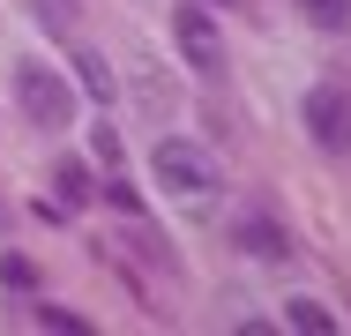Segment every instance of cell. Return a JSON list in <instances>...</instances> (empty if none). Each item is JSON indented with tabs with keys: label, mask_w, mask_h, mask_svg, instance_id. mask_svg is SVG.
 <instances>
[{
	"label": "cell",
	"mask_w": 351,
	"mask_h": 336,
	"mask_svg": "<svg viewBox=\"0 0 351 336\" xmlns=\"http://www.w3.org/2000/svg\"><path fill=\"white\" fill-rule=\"evenodd\" d=\"M75 90H82V97H97V105H112V97H120V75L97 60V53H75Z\"/></svg>",
	"instance_id": "cell-9"
},
{
	"label": "cell",
	"mask_w": 351,
	"mask_h": 336,
	"mask_svg": "<svg viewBox=\"0 0 351 336\" xmlns=\"http://www.w3.org/2000/svg\"><path fill=\"white\" fill-rule=\"evenodd\" d=\"M105 202H112L120 217H142V187H135V180H120V172H105Z\"/></svg>",
	"instance_id": "cell-14"
},
{
	"label": "cell",
	"mask_w": 351,
	"mask_h": 336,
	"mask_svg": "<svg viewBox=\"0 0 351 336\" xmlns=\"http://www.w3.org/2000/svg\"><path fill=\"white\" fill-rule=\"evenodd\" d=\"M105 187H90V165L82 157H60L53 165V209H82V202H97Z\"/></svg>",
	"instance_id": "cell-6"
},
{
	"label": "cell",
	"mask_w": 351,
	"mask_h": 336,
	"mask_svg": "<svg viewBox=\"0 0 351 336\" xmlns=\"http://www.w3.org/2000/svg\"><path fill=\"white\" fill-rule=\"evenodd\" d=\"M299 15L314 30H351V0H299Z\"/></svg>",
	"instance_id": "cell-12"
},
{
	"label": "cell",
	"mask_w": 351,
	"mask_h": 336,
	"mask_svg": "<svg viewBox=\"0 0 351 336\" xmlns=\"http://www.w3.org/2000/svg\"><path fill=\"white\" fill-rule=\"evenodd\" d=\"M232 247H247L254 262H291V239H284V224L269 209H239L232 217Z\"/></svg>",
	"instance_id": "cell-5"
},
{
	"label": "cell",
	"mask_w": 351,
	"mask_h": 336,
	"mask_svg": "<svg viewBox=\"0 0 351 336\" xmlns=\"http://www.w3.org/2000/svg\"><path fill=\"white\" fill-rule=\"evenodd\" d=\"M135 97L149 105V112H180V82H172L157 60H135Z\"/></svg>",
	"instance_id": "cell-8"
},
{
	"label": "cell",
	"mask_w": 351,
	"mask_h": 336,
	"mask_svg": "<svg viewBox=\"0 0 351 336\" xmlns=\"http://www.w3.org/2000/svg\"><path fill=\"white\" fill-rule=\"evenodd\" d=\"M90 149H97L105 172H120V134H112V128H90Z\"/></svg>",
	"instance_id": "cell-15"
},
{
	"label": "cell",
	"mask_w": 351,
	"mask_h": 336,
	"mask_svg": "<svg viewBox=\"0 0 351 336\" xmlns=\"http://www.w3.org/2000/svg\"><path fill=\"white\" fill-rule=\"evenodd\" d=\"M15 105H23V120H30L38 134L75 128V82L60 75V67H45V60H23V67H15Z\"/></svg>",
	"instance_id": "cell-1"
},
{
	"label": "cell",
	"mask_w": 351,
	"mask_h": 336,
	"mask_svg": "<svg viewBox=\"0 0 351 336\" xmlns=\"http://www.w3.org/2000/svg\"><path fill=\"white\" fill-rule=\"evenodd\" d=\"M0 284L8 291H38V262L30 254H0Z\"/></svg>",
	"instance_id": "cell-13"
},
{
	"label": "cell",
	"mask_w": 351,
	"mask_h": 336,
	"mask_svg": "<svg viewBox=\"0 0 351 336\" xmlns=\"http://www.w3.org/2000/svg\"><path fill=\"white\" fill-rule=\"evenodd\" d=\"M30 322H38V329H53V336H90V322H82L75 307H53V299H38V307H30Z\"/></svg>",
	"instance_id": "cell-11"
},
{
	"label": "cell",
	"mask_w": 351,
	"mask_h": 336,
	"mask_svg": "<svg viewBox=\"0 0 351 336\" xmlns=\"http://www.w3.org/2000/svg\"><path fill=\"white\" fill-rule=\"evenodd\" d=\"M284 322H291L299 336H337V307H322V299L299 291V299H284Z\"/></svg>",
	"instance_id": "cell-10"
},
{
	"label": "cell",
	"mask_w": 351,
	"mask_h": 336,
	"mask_svg": "<svg viewBox=\"0 0 351 336\" xmlns=\"http://www.w3.org/2000/svg\"><path fill=\"white\" fill-rule=\"evenodd\" d=\"M172 45H180V60L195 67V75H224V38H217L210 8H172Z\"/></svg>",
	"instance_id": "cell-4"
},
{
	"label": "cell",
	"mask_w": 351,
	"mask_h": 336,
	"mask_svg": "<svg viewBox=\"0 0 351 336\" xmlns=\"http://www.w3.org/2000/svg\"><path fill=\"white\" fill-rule=\"evenodd\" d=\"M217 8H247V0H217Z\"/></svg>",
	"instance_id": "cell-16"
},
{
	"label": "cell",
	"mask_w": 351,
	"mask_h": 336,
	"mask_svg": "<svg viewBox=\"0 0 351 336\" xmlns=\"http://www.w3.org/2000/svg\"><path fill=\"white\" fill-rule=\"evenodd\" d=\"M149 172H157V187L180 202H202L217 187V165L202 142H187V134H157V149H149Z\"/></svg>",
	"instance_id": "cell-2"
},
{
	"label": "cell",
	"mask_w": 351,
	"mask_h": 336,
	"mask_svg": "<svg viewBox=\"0 0 351 336\" xmlns=\"http://www.w3.org/2000/svg\"><path fill=\"white\" fill-rule=\"evenodd\" d=\"M23 15H30L45 38H75V30H82V0H23Z\"/></svg>",
	"instance_id": "cell-7"
},
{
	"label": "cell",
	"mask_w": 351,
	"mask_h": 336,
	"mask_svg": "<svg viewBox=\"0 0 351 336\" xmlns=\"http://www.w3.org/2000/svg\"><path fill=\"white\" fill-rule=\"evenodd\" d=\"M299 120H306V142H314L322 157H351V90L314 82V90L299 97Z\"/></svg>",
	"instance_id": "cell-3"
}]
</instances>
